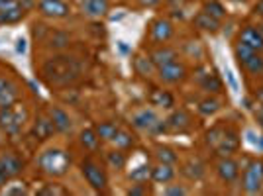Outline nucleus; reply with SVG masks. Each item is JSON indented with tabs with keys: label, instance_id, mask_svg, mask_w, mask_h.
<instances>
[{
	"label": "nucleus",
	"instance_id": "6ab92c4d",
	"mask_svg": "<svg viewBox=\"0 0 263 196\" xmlns=\"http://www.w3.org/2000/svg\"><path fill=\"white\" fill-rule=\"evenodd\" d=\"M238 42L243 45H248V47H252L255 51H263V35H261L259 26H257V28H255V26H246V28H241L240 40H238Z\"/></svg>",
	"mask_w": 263,
	"mask_h": 196
},
{
	"label": "nucleus",
	"instance_id": "39448f33",
	"mask_svg": "<svg viewBox=\"0 0 263 196\" xmlns=\"http://www.w3.org/2000/svg\"><path fill=\"white\" fill-rule=\"evenodd\" d=\"M24 171V161L12 151L0 153V188L18 179Z\"/></svg>",
	"mask_w": 263,
	"mask_h": 196
},
{
	"label": "nucleus",
	"instance_id": "1a4fd4ad",
	"mask_svg": "<svg viewBox=\"0 0 263 196\" xmlns=\"http://www.w3.org/2000/svg\"><path fill=\"white\" fill-rule=\"evenodd\" d=\"M37 12L44 18H49V20H63V18H69L71 6L65 0H40L37 2Z\"/></svg>",
	"mask_w": 263,
	"mask_h": 196
},
{
	"label": "nucleus",
	"instance_id": "5701e85b",
	"mask_svg": "<svg viewBox=\"0 0 263 196\" xmlns=\"http://www.w3.org/2000/svg\"><path fill=\"white\" fill-rule=\"evenodd\" d=\"M149 104L155 106V108H165L171 110L175 106V98L169 90H163V88H155L149 94Z\"/></svg>",
	"mask_w": 263,
	"mask_h": 196
},
{
	"label": "nucleus",
	"instance_id": "7ed1b4c3",
	"mask_svg": "<svg viewBox=\"0 0 263 196\" xmlns=\"http://www.w3.org/2000/svg\"><path fill=\"white\" fill-rule=\"evenodd\" d=\"M28 120H30V112L22 102H14L10 106L0 108V131L6 135H18Z\"/></svg>",
	"mask_w": 263,
	"mask_h": 196
},
{
	"label": "nucleus",
	"instance_id": "ddd939ff",
	"mask_svg": "<svg viewBox=\"0 0 263 196\" xmlns=\"http://www.w3.org/2000/svg\"><path fill=\"white\" fill-rule=\"evenodd\" d=\"M30 133H32V138L35 142H47V140H51L57 131H55V126L53 122H51V118H49V114H40L33 120Z\"/></svg>",
	"mask_w": 263,
	"mask_h": 196
},
{
	"label": "nucleus",
	"instance_id": "2eb2a0df",
	"mask_svg": "<svg viewBox=\"0 0 263 196\" xmlns=\"http://www.w3.org/2000/svg\"><path fill=\"white\" fill-rule=\"evenodd\" d=\"M20 100V88L18 85L8 79V76H0V108L10 106L14 102Z\"/></svg>",
	"mask_w": 263,
	"mask_h": 196
},
{
	"label": "nucleus",
	"instance_id": "2f4dec72",
	"mask_svg": "<svg viewBox=\"0 0 263 196\" xmlns=\"http://www.w3.org/2000/svg\"><path fill=\"white\" fill-rule=\"evenodd\" d=\"M198 83H200L202 90H206V92H220V90H222V81H220L218 75H214V73L202 75Z\"/></svg>",
	"mask_w": 263,
	"mask_h": 196
},
{
	"label": "nucleus",
	"instance_id": "9b49d317",
	"mask_svg": "<svg viewBox=\"0 0 263 196\" xmlns=\"http://www.w3.org/2000/svg\"><path fill=\"white\" fill-rule=\"evenodd\" d=\"M186 67L185 63H181L179 59L173 61V63H167L163 67H157V76L159 81L165 83V85H177V83H183L186 79Z\"/></svg>",
	"mask_w": 263,
	"mask_h": 196
},
{
	"label": "nucleus",
	"instance_id": "a18cd8bd",
	"mask_svg": "<svg viewBox=\"0 0 263 196\" xmlns=\"http://www.w3.org/2000/svg\"><path fill=\"white\" fill-rule=\"evenodd\" d=\"M230 2H234V4H240V2H243V0H230Z\"/></svg>",
	"mask_w": 263,
	"mask_h": 196
},
{
	"label": "nucleus",
	"instance_id": "c756f323",
	"mask_svg": "<svg viewBox=\"0 0 263 196\" xmlns=\"http://www.w3.org/2000/svg\"><path fill=\"white\" fill-rule=\"evenodd\" d=\"M128 179L132 183H147V181H152V165L143 163L134 167L128 173Z\"/></svg>",
	"mask_w": 263,
	"mask_h": 196
},
{
	"label": "nucleus",
	"instance_id": "b1692460",
	"mask_svg": "<svg viewBox=\"0 0 263 196\" xmlns=\"http://www.w3.org/2000/svg\"><path fill=\"white\" fill-rule=\"evenodd\" d=\"M193 24H195V28H198V30H202V32H218L220 30V20H216V18H212L210 14H206V12H198L197 16L193 18Z\"/></svg>",
	"mask_w": 263,
	"mask_h": 196
},
{
	"label": "nucleus",
	"instance_id": "72a5a7b5",
	"mask_svg": "<svg viewBox=\"0 0 263 196\" xmlns=\"http://www.w3.org/2000/svg\"><path fill=\"white\" fill-rule=\"evenodd\" d=\"M226 130H228L226 126L218 124V126H214V128H210V130L206 131V143H209L212 149H216V147H218V143L222 142V138H224Z\"/></svg>",
	"mask_w": 263,
	"mask_h": 196
},
{
	"label": "nucleus",
	"instance_id": "f257e3e1",
	"mask_svg": "<svg viewBox=\"0 0 263 196\" xmlns=\"http://www.w3.org/2000/svg\"><path fill=\"white\" fill-rule=\"evenodd\" d=\"M83 73V63L73 55H55L42 67V75L49 87H69Z\"/></svg>",
	"mask_w": 263,
	"mask_h": 196
},
{
	"label": "nucleus",
	"instance_id": "c03bdc74",
	"mask_svg": "<svg viewBox=\"0 0 263 196\" xmlns=\"http://www.w3.org/2000/svg\"><path fill=\"white\" fill-rule=\"evenodd\" d=\"M16 51H18V53H24V51H26V40H24V37H20V40L16 42Z\"/></svg>",
	"mask_w": 263,
	"mask_h": 196
},
{
	"label": "nucleus",
	"instance_id": "f03ea898",
	"mask_svg": "<svg viewBox=\"0 0 263 196\" xmlns=\"http://www.w3.org/2000/svg\"><path fill=\"white\" fill-rule=\"evenodd\" d=\"M37 169L51 179H61L71 169V157L61 147H47L37 157Z\"/></svg>",
	"mask_w": 263,
	"mask_h": 196
},
{
	"label": "nucleus",
	"instance_id": "4468645a",
	"mask_svg": "<svg viewBox=\"0 0 263 196\" xmlns=\"http://www.w3.org/2000/svg\"><path fill=\"white\" fill-rule=\"evenodd\" d=\"M216 174L220 177L222 183H236L240 177V163L236 159L228 157H220L216 161Z\"/></svg>",
	"mask_w": 263,
	"mask_h": 196
},
{
	"label": "nucleus",
	"instance_id": "bb28decb",
	"mask_svg": "<svg viewBox=\"0 0 263 196\" xmlns=\"http://www.w3.org/2000/svg\"><path fill=\"white\" fill-rule=\"evenodd\" d=\"M134 67H136L138 75H142V76H152L154 73H157V67H155L154 61L149 59V55H136Z\"/></svg>",
	"mask_w": 263,
	"mask_h": 196
},
{
	"label": "nucleus",
	"instance_id": "dca6fc26",
	"mask_svg": "<svg viewBox=\"0 0 263 196\" xmlns=\"http://www.w3.org/2000/svg\"><path fill=\"white\" fill-rule=\"evenodd\" d=\"M110 10L108 0H81V14L90 20H99Z\"/></svg>",
	"mask_w": 263,
	"mask_h": 196
},
{
	"label": "nucleus",
	"instance_id": "473e14b6",
	"mask_svg": "<svg viewBox=\"0 0 263 196\" xmlns=\"http://www.w3.org/2000/svg\"><path fill=\"white\" fill-rule=\"evenodd\" d=\"M202 12L210 14V16H212V18H216V20H222V18L226 16V8H224V4H222L220 0H206Z\"/></svg>",
	"mask_w": 263,
	"mask_h": 196
},
{
	"label": "nucleus",
	"instance_id": "6e6552de",
	"mask_svg": "<svg viewBox=\"0 0 263 196\" xmlns=\"http://www.w3.org/2000/svg\"><path fill=\"white\" fill-rule=\"evenodd\" d=\"M241 185H243V190H246L248 194H257V192H261V188H263V161L253 159V161L248 163L246 171H243V181H241Z\"/></svg>",
	"mask_w": 263,
	"mask_h": 196
},
{
	"label": "nucleus",
	"instance_id": "e433bc0d",
	"mask_svg": "<svg viewBox=\"0 0 263 196\" xmlns=\"http://www.w3.org/2000/svg\"><path fill=\"white\" fill-rule=\"evenodd\" d=\"M30 190H28V185L26 183H20V181H10L6 186H2V194H8V196H22V194H28Z\"/></svg>",
	"mask_w": 263,
	"mask_h": 196
},
{
	"label": "nucleus",
	"instance_id": "c9c22d12",
	"mask_svg": "<svg viewBox=\"0 0 263 196\" xmlns=\"http://www.w3.org/2000/svg\"><path fill=\"white\" fill-rule=\"evenodd\" d=\"M155 157H157L159 163H171V165H175L177 159H179L177 153L171 147H167V145H157L155 147Z\"/></svg>",
	"mask_w": 263,
	"mask_h": 196
},
{
	"label": "nucleus",
	"instance_id": "20e7f679",
	"mask_svg": "<svg viewBox=\"0 0 263 196\" xmlns=\"http://www.w3.org/2000/svg\"><path fill=\"white\" fill-rule=\"evenodd\" d=\"M130 122L134 128L143 130V131H149V133H161V131H167L165 120H161L152 108H142V110H138V112H134Z\"/></svg>",
	"mask_w": 263,
	"mask_h": 196
},
{
	"label": "nucleus",
	"instance_id": "9d476101",
	"mask_svg": "<svg viewBox=\"0 0 263 196\" xmlns=\"http://www.w3.org/2000/svg\"><path fill=\"white\" fill-rule=\"evenodd\" d=\"M26 16L22 0H0V24H18Z\"/></svg>",
	"mask_w": 263,
	"mask_h": 196
},
{
	"label": "nucleus",
	"instance_id": "0eeeda50",
	"mask_svg": "<svg viewBox=\"0 0 263 196\" xmlns=\"http://www.w3.org/2000/svg\"><path fill=\"white\" fill-rule=\"evenodd\" d=\"M81 173L85 177V181L88 183V186L97 192H104L106 186H108V177H106V171L100 167L97 161L92 159H85L81 163Z\"/></svg>",
	"mask_w": 263,
	"mask_h": 196
},
{
	"label": "nucleus",
	"instance_id": "a878e982",
	"mask_svg": "<svg viewBox=\"0 0 263 196\" xmlns=\"http://www.w3.org/2000/svg\"><path fill=\"white\" fill-rule=\"evenodd\" d=\"M118 124H114V122H99L97 126H95V131H97V135L100 138V142H112L114 138H116V133H118Z\"/></svg>",
	"mask_w": 263,
	"mask_h": 196
},
{
	"label": "nucleus",
	"instance_id": "c85d7f7f",
	"mask_svg": "<svg viewBox=\"0 0 263 196\" xmlns=\"http://www.w3.org/2000/svg\"><path fill=\"white\" fill-rule=\"evenodd\" d=\"M106 163H108L110 169H114V171H122L126 163H128V157H126V153L122 151V149H112V151L106 153Z\"/></svg>",
	"mask_w": 263,
	"mask_h": 196
},
{
	"label": "nucleus",
	"instance_id": "aec40b11",
	"mask_svg": "<svg viewBox=\"0 0 263 196\" xmlns=\"http://www.w3.org/2000/svg\"><path fill=\"white\" fill-rule=\"evenodd\" d=\"M149 59L154 61L155 67H163L167 63H173L179 59V51L175 47H169V45H155V49L149 53Z\"/></svg>",
	"mask_w": 263,
	"mask_h": 196
},
{
	"label": "nucleus",
	"instance_id": "37998d69",
	"mask_svg": "<svg viewBox=\"0 0 263 196\" xmlns=\"http://www.w3.org/2000/svg\"><path fill=\"white\" fill-rule=\"evenodd\" d=\"M142 6H145V8H154V6H157L161 0H138Z\"/></svg>",
	"mask_w": 263,
	"mask_h": 196
},
{
	"label": "nucleus",
	"instance_id": "f3484780",
	"mask_svg": "<svg viewBox=\"0 0 263 196\" xmlns=\"http://www.w3.org/2000/svg\"><path fill=\"white\" fill-rule=\"evenodd\" d=\"M47 114H49V118L53 122L57 133H71L73 131V120H71L69 112H65L61 106H51Z\"/></svg>",
	"mask_w": 263,
	"mask_h": 196
},
{
	"label": "nucleus",
	"instance_id": "79ce46f5",
	"mask_svg": "<svg viewBox=\"0 0 263 196\" xmlns=\"http://www.w3.org/2000/svg\"><path fill=\"white\" fill-rule=\"evenodd\" d=\"M253 14H255V16H259V18H263V0H257V2H255V6H253Z\"/></svg>",
	"mask_w": 263,
	"mask_h": 196
},
{
	"label": "nucleus",
	"instance_id": "ea45409f",
	"mask_svg": "<svg viewBox=\"0 0 263 196\" xmlns=\"http://www.w3.org/2000/svg\"><path fill=\"white\" fill-rule=\"evenodd\" d=\"M167 196H185L186 194V188L181 185H169L167 188L163 190Z\"/></svg>",
	"mask_w": 263,
	"mask_h": 196
},
{
	"label": "nucleus",
	"instance_id": "4c0bfd02",
	"mask_svg": "<svg viewBox=\"0 0 263 196\" xmlns=\"http://www.w3.org/2000/svg\"><path fill=\"white\" fill-rule=\"evenodd\" d=\"M37 194H42V196H65L69 194V190L67 188H63L61 185H57V183H47V185L44 186V188H40L37 190Z\"/></svg>",
	"mask_w": 263,
	"mask_h": 196
},
{
	"label": "nucleus",
	"instance_id": "58836bf2",
	"mask_svg": "<svg viewBox=\"0 0 263 196\" xmlns=\"http://www.w3.org/2000/svg\"><path fill=\"white\" fill-rule=\"evenodd\" d=\"M67 45H69V35L65 32H55L51 37H49V47L51 49H57V51H61V49H65Z\"/></svg>",
	"mask_w": 263,
	"mask_h": 196
},
{
	"label": "nucleus",
	"instance_id": "7c9ffc66",
	"mask_svg": "<svg viewBox=\"0 0 263 196\" xmlns=\"http://www.w3.org/2000/svg\"><path fill=\"white\" fill-rule=\"evenodd\" d=\"M112 143L118 147V149H122V151H128V149H132L134 145H136V138L132 135L128 130H118V133H116V138L112 140Z\"/></svg>",
	"mask_w": 263,
	"mask_h": 196
},
{
	"label": "nucleus",
	"instance_id": "f704fd0d",
	"mask_svg": "<svg viewBox=\"0 0 263 196\" xmlns=\"http://www.w3.org/2000/svg\"><path fill=\"white\" fill-rule=\"evenodd\" d=\"M220 110V100L214 96H206L204 100H200V104H198V112L202 114V116H212V114H216Z\"/></svg>",
	"mask_w": 263,
	"mask_h": 196
},
{
	"label": "nucleus",
	"instance_id": "4be33fe9",
	"mask_svg": "<svg viewBox=\"0 0 263 196\" xmlns=\"http://www.w3.org/2000/svg\"><path fill=\"white\" fill-rule=\"evenodd\" d=\"M175 165L171 163H157L152 167V181L157 185H169L175 179Z\"/></svg>",
	"mask_w": 263,
	"mask_h": 196
},
{
	"label": "nucleus",
	"instance_id": "412c9836",
	"mask_svg": "<svg viewBox=\"0 0 263 196\" xmlns=\"http://www.w3.org/2000/svg\"><path fill=\"white\" fill-rule=\"evenodd\" d=\"M165 126H167V131H189L191 130V118L185 110H175L167 120H165Z\"/></svg>",
	"mask_w": 263,
	"mask_h": 196
},
{
	"label": "nucleus",
	"instance_id": "423d86ee",
	"mask_svg": "<svg viewBox=\"0 0 263 196\" xmlns=\"http://www.w3.org/2000/svg\"><path fill=\"white\" fill-rule=\"evenodd\" d=\"M234 55L240 61V65L250 73V75H261L263 73V57L259 55V51H255L252 47L243 44H236L234 47Z\"/></svg>",
	"mask_w": 263,
	"mask_h": 196
},
{
	"label": "nucleus",
	"instance_id": "49530a36",
	"mask_svg": "<svg viewBox=\"0 0 263 196\" xmlns=\"http://www.w3.org/2000/svg\"><path fill=\"white\" fill-rule=\"evenodd\" d=\"M259 30H261V35H263V24H261V26H259Z\"/></svg>",
	"mask_w": 263,
	"mask_h": 196
},
{
	"label": "nucleus",
	"instance_id": "f8f14e48",
	"mask_svg": "<svg viewBox=\"0 0 263 196\" xmlns=\"http://www.w3.org/2000/svg\"><path fill=\"white\" fill-rule=\"evenodd\" d=\"M173 37V24L167 18H155L149 24V42L154 45H165Z\"/></svg>",
	"mask_w": 263,
	"mask_h": 196
},
{
	"label": "nucleus",
	"instance_id": "cd10ccee",
	"mask_svg": "<svg viewBox=\"0 0 263 196\" xmlns=\"http://www.w3.org/2000/svg\"><path fill=\"white\" fill-rule=\"evenodd\" d=\"M181 173L185 174L189 181H200L204 177V165L200 163V161H197V159H191V161H186L183 165Z\"/></svg>",
	"mask_w": 263,
	"mask_h": 196
},
{
	"label": "nucleus",
	"instance_id": "a19ab883",
	"mask_svg": "<svg viewBox=\"0 0 263 196\" xmlns=\"http://www.w3.org/2000/svg\"><path fill=\"white\" fill-rule=\"evenodd\" d=\"M128 194L130 196H140V194H147V188L143 183H136L132 185V188H128Z\"/></svg>",
	"mask_w": 263,
	"mask_h": 196
},
{
	"label": "nucleus",
	"instance_id": "a211bd4d",
	"mask_svg": "<svg viewBox=\"0 0 263 196\" xmlns=\"http://www.w3.org/2000/svg\"><path fill=\"white\" fill-rule=\"evenodd\" d=\"M238 149H240V135H238V131L234 130V128H228L226 133H224V138H222V142L218 143V147L214 151L220 157H228V155H234Z\"/></svg>",
	"mask_w": 263,
	"mask_h": 196
},
{
	"label": "nucleus",
	"instance_id": "393cba45",
	"mask_svg": "<svg viewBox=\"0 0 263 196\" xmlns=\"http://www.w3.org/2000/svg\"><path fill=\"white\" fill-rule=\"evenodd\" d=\"M79 143H81V147H83L85 151H97V149H99L100 138L97 135L95 128H87V130L81 131V135H79Z\"/></svg>",
	"mask_w": 263,
	"mask_h": 196
}]
</instances>
